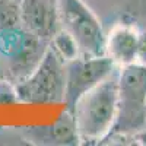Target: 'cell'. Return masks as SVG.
<instances>
[{
    "label": "cell",
    "mask_w": 146,
    "mask_h": 146,
    "mask_svg": "<svg viewBox=\"0 0 146 146\" xmlns=\"http://www.w3.org/2000/svg\"><path fill=\"white\" fill-rule=\"evenodd\" d=\"M118 69L91 91L83 94L70 110L80 143H104L117 117Z\"/></svg>",
    "instance_id": "cell-1"
},
{
    "label": "cell",
    "mask_w": 146,
    "mask_h": 146,
    "mask_svg": "<svg viewBox=\"0 0 146 146\" xmlns=\"http://www.w3.org/2000/svg\"><path fill=\"white\" fill-rule=\"evenodd\" d=\"M118 102L114 126L105 140L133 139L146 127V66L131 63L118 67Z\"/></svg>",
    "instance_id": "cell-2"
},
{
    "label": "cell",
    "mask_w": 146,
    "mask_h": 146,
    "mask_svg": "<svg viewBox=\"0 0 146 146\" xmlns=\"http://www.w3.org/2000/svg\"><path fill=\"white\" fill-rule=\"evenodd\" d=\"M64 64L48 47L38 67L29 76L15 83L18 101L29 104L63 102L66 88Z\"/></svg>",
    "instance_id": "cell-3"
},
{
    "label": "cell",
    "mask_w": 146,
    "mask_h": 146,
    "mask_svg": "<svg viewBox=\"0 0 146 146\" xmlns=\"http://www.w3.org/2000/svg\"><path fill=\"white\" fill-rule=\"evenodd\" d=\"M60 27L76 40L82 56H105V32L83 0H57Z\"/></svg>",
    "instance_id": "cell-4"
},
{
    "label": "cell",
    "mask_w": 146,
    "mask_h": 146,
    "mask_svg": "<svg viewBox=\"0 0 146 146\" xmlns=\"http://www.w3.org/2000/svg\"><path fill=\"white\" fill-rule=\"evenodd\" d=\"M118 67L107 56H79L64 64L66 88L64 104L70 110L83 94L91 91L104 79L111 76Z\"/></svg>",
    "instance_id": "cell-5"
},
{
    "label": "cell",
    "mask_w": 146,
    "mask_h": 146,
    "mask_svg": "<svg viewBox=\"0 0 146 146\" xmlns=\"http://www.w3.org/2000/svg\"><path fill=\"white\" fill-rule=\"evenodd\" d=\"M21 16L23 28L44 41H50L62 28L57 3L50 0H21Z\"/></svg>",
    "instance_id": "cell-6"
},
{
    "label": "cell",
    "mask_w": 146,
    "mask_h": 146,
    "mask_svg": "<svg viewBox=\"0 0 146 146\" xmlns=\"http://www.w3.org/2000/svg\"><path fill=\"white\" fill-rule=\"evenodd\" d=\"M47 50L48 41L38 38L36 35L28 31L22 45L10 57L5 58L6 67L9 70L10 78L13 79V83H18L27 76H29L41 63Z\"/></svg>",
    "instance_id": "cell-7"
},
{
    "label": "cell",
    "mask_w": 146,
    "mask_h": 146,
    "mask_svg": "<svg viewBox=\"0 0 146 146\" xmlns=\"http://www.w3.org/2000/svg\"><path fill=\"white\" fill-rule=\"evenodd\" d=\"M140 31L131 23H115L105 34V56L117 67L136 63Z\"/></svg>",
    "instance_id": "cell-8"
},
{
    "label": "cell",
    "mask_w": 146,
    "mask_h": 146,
    "mask_svg": "<svg viewBox=\"0 0 146 146\" xmlns=\"http://www.w3.org/2000/svg\"><path fill=\"white\" fill-rule=\"evenodd\" d=\"M32 136L35 139H41L40 143H48V145H78L80 143L75 120L70 111H67L62 115L57 123L51 127H42L41 130H34Z\"/></svg>",
    "instance_id": "cell-9"
},
{
    "label": "cell",
    "mask_w": 146,
    "mask_h": 146,
    "mask_svg": "<svg viewBox=\"0 0 146 146\" xmlns=\"http://www.w3.org/2000/svg\"><path fill=\"white\" fill-rule=\"evenodd\" d=\"M48 47H50L56 53V56L64 63L72 62V60H75L76 57L82 56L76 40L63 28H60L51 36V40L48 41Z\"/></svg>",
    "instance_id": "cell-10"
},
{
    "label": "cell",
    "mask_w": 146,
    "mask_h": 146,
    "mask_svg": "<svg viewBox=\"0 0 146 146\" xmlns=\"http://www.w3.org/2000/svg\"><path fill=\"white\" fill-rule=\"evenodd\" d=\"M22 25L21 2L18 0H0V32L16 29Z\"/></svg>",
    "instance_id": "cell-11"
},
{
    "label": "cell",
    "mask_w": 146,
    "mask_h": 146,
    "mask_svg": "<svg viewBox=\"0 0 146 146\" xmlns=\"http://www.w3.org/2000/svg\"><path fill=\"white\" fill-rule=\"evenodd\" d=\"M136 63H140V64H145L146 66V29L145 31H140V34H139Z\"/></svg>",
    "instance_id": "cell-12"
},
{
    "label": "cell",
    "mask_w": 146,
    "mask_h": 146,
    "mask_svg": "<svg viewBox=\"0 0 146 146\" xmlns=\"http://www.w3.org/2000/svg\"><path fill=\"white\" fill-rule=\"evenodd\" d=\"M135 140H139L140 145H146V127L135 136Z\"/></svg>",
    "instance_id": "cell-13"
},
{
    "label": "cell",
    "mask_w": 146,
    "mask_h": 146,
    "mask_svg": "<svg viewBox=\"0 0 146 146\" xmlns=\"http://www.w3.org/2000/svg\"><path fill=\"white\" fill-rule=\"evenodd\" d=\"M50 2H53V3H57V0H50Z\"/></svg>",
    "instance_id": "cell-14"
},
{
    "label": "cell",
    "mask_w": 146,
    "mask_h": 146,
    "mask_svg": "<svg viewBox=\"0 0 146 146\" xmlns=\"http://www.w3.org/2000/svg\"><path fill=\"white\" fill-rule=\"evenodd\" d=\"M18 2H21V0H18Z\"/></svg>",
    "instance_id": "cell-15"
}]
</instances>
